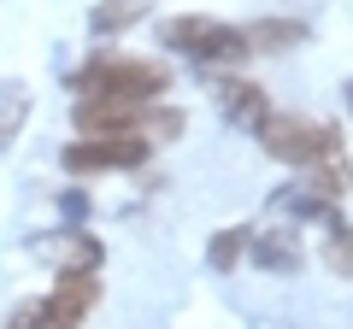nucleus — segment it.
I'll return each mask as SVG.
<instances>
[{
  "instance_id": "obj_5",
  "label": "nucleus",
  "mask_w": 353,
  "mask_h": 329,
  "mask_svg": "<svg viewBox=\"0 0 353 329\" xmlns=\"http://www.w3.org/2000/svg\"><path fill=\"white\" fill-rule=\"evenodd\" d=\"M153 159V141L148 136H83V141H65L59 164L77 171V177H94V171H136V164Z\"/></svg>"
},
{
  "instance_id": "obj_8",
  "label": "nucleus",
  "mask_w": 353,
  "mask_h": 329,
  "mask_svg": "<svg viewBox=\"0 0 353 329\" xmlns=\"http://www.w3.org/2000/svg\"><path fill=\"white\" fill-rule=\"evenodd\" d=\"M248 247H253V259H259L265 270H294V265H301V247H294L289 229H265V235H248Z\"/></svg>"
},
{
  "instance_id": "obj_2",
  "label": "nucleus",
  "mask_w": 353,
  "mask_h": 329,
  "mask_svg": "<svg viewBox=\"0 0 353 329\" xmlns=\"http://www.w3.org/2000/svg\"><path fill=\"white\" fill-rule=\"evenodd\" d=\"M159 47L189 53V59L206 65V71H236L241 59H253L248 30L224 24V18H201V12H189V18H165V24H159Z\"/></svg>"
},
{
  "instance_id": "obj_6",
  "label": "nucleus",
  "mask_w": 353,
  "mask_h": 329,
  "mask_svg": "<svg viewBox=\"0 0 353 329\" xmlns=\"http://www.w3.org/2000/svg\"><path fill=\"white\" fill-rule=\"evenodd\" d=\"M218 106H224V118H236V124H248V129H259L265 118H271L265 89L248 83V76H218Z\"/></svg>"
},
{
  "instance_id": "obj_11",
  "label": "nucleus",
  "mask_w": 353,
  "mask_h": 329,
  "mask_svg": "<svg viewBox=\"0 0 353 329\" xmlns=\"http://www.w3.org/2000/svg\"><path fill=\"white\" fill-rule=\"evenodd\" d=\"M30 118V94L24 89H6L0 94V147H12V129Z\"/></svg>"
},
{
  "instance_id": "obj_7",
  "label": "nucleus",
  "mask_w": 353,
  "mask_h": 329,
  "mask_svg": "<svg viewBox=\"0 0 353 329\" xmlns=\"http://www.w3.org/2000/svg\"><path fill=\"white\" fill-rule=\"evenodd\" d=\"M248 41H253V53H283V47H301L306 41V24H294V18H259V24H248Z\"/></svg>"
},
{
  "instance_id": "obj_4",
  "label": "nucleus",
  "mask_w": 353,
  "mask_h": 329,
  "mask_svg": "<svg viewBox=\"0 0 353 329\" xmlns=\"http://www.w3.org/2000/svg\"><path fill=\"white\" fill-rule=\"evenodd\" d=\"M259 147L271 153L277 164H330V159H341V136L330 124H312V118H301V112H271L259 129Z\"/></svg>"
},
{
  "instance_id": "obj_9",
  "label": "nucleus",
  "mask_w": 353,
  "mask_h": 329,
  "mask_svg": "<svg viewBox=\"0 0 353 329\" xmlns=\"http://www.w3.org/2000/svg\"><path fill=\"white\" fill-rule=\"evenodd\" d=\"M136 18H141V0H106V6H94L88 30H94V36H112V30H130Z\"/></svg>"
},
{
  "instance_id": "obj_3",
  "label": "nucleus",
  "mask_w": 353,
  "mask_h": 329,
  "mask_svg": "<svg viewBox=\"0 0 353 329\" xmlns=\"http://www.w3.org/2000/svg\"><path fill=\"white\" fill-rule=\"evenodd\" d=\"M94 306H101V277L94 270H59V282L41 300L12 306L6 329H77Z\"/></svg>"
},
{
  "instance_id": "obj_10",
  "label": "nucleus",
  "mask_w": 353,
  "mask_h": 329,
  "mask_svg": "<svg viewBox=\"0 0 353 329\" xmlns=\"http://www.w3.org/2000/svg\"><path fill=\"white\" fill-rule=\"evenodd\" d=\"M324 259L341 270V277H353V229L336 224V217H330V235H324Z\"/></svg>"
},
{
  "instance_id": "obj_12",
  "label": "nucleus",
  "mask_w": 353,
  "mask_h": 329,
  "mask_svg": "<svg viewBox=\"0 0 353 329\" xmlns=\"http://www.w3.org/2000/svg\"><path fill=\"white\" fill-rule=\"evenodd\" d=\"M248 235H253V229H224V235H212V265L218 270H236V259L248 253Z\"/></svg>"
},
{
  "instance_id": "obj_13",
  "label": "nucleus",
  "mask_w": 353,
  "mask_h": 329,
  "mask_svg": "<svg viewBox=\"0 0 353 329\" xmlns=\"http://www.w3.org/2000/svg\"><path fill=\"white\" fill-rule=\"evenodd\" d=\"M347 112H353V83H347Z\"/></svg>"
},
{
  "instance_id": "obj_1",
  "label": "nucleus",
  "mask_w": 353,
  "mask_h": 329,
  "mask_svg": "<svg viewBox=\"0 0 353 329\" xmlns=\"http://www.w3.org/2000/svg\"><path fill=\"white\" fill-rule=\"evenodd\" d=\"M77 100H130L153 106L171 94V65L165 59H130V53H94L83 71L71 76Z\"/></svg>"
}]
</instances>
